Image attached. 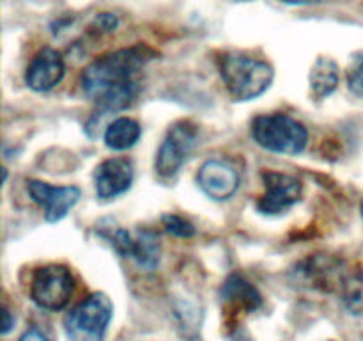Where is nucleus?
Listing matches in <instances>:
<instances>
[{"label": "nucleus", "mask_w": 363, "mask_h": 341, "mask_svg": "<svg viewBox=\"0 0 363 341\" xmlns=\"http://www.w3.org/2000/svg\"><path fill=\"white\" fill-rule=\"evenodd\" d=\"M151 53L144 46L117 50L99 57L82 73V89L103 110H123L140 91L138 77Z\"/></svg>", "instance_id": "1"}, {"label": "nucleus", "mask_w": 363, "mask_h": 341, "mask_svg": "<svg viewBox=\"0 0 363 341\" xmlns=\"http://www.w3.org/2000/svg\"><path fill=\"white\" fill-rule=\"evenodd\" d=\"M220 75L236 102H250L272 87L275 73L266 60L241 53H227L220 59Z\"/></svg>", "instance_id": "2"}, {"label": "nucleus", "mask_w": 363, "mask_h": 341, "mask_svg": "<svg viewBox=\"0 0 363 341\" xmlns=\"http://www.w3.org/2000/svg\"><path fill=\"white\" fill-rule=\"evenodd\" d=\"M252 137L262 149L279 155H300L308 141V131L287 114L259 116L252 123Z\"/></svg>", "instance_id": "3"}, {"label": "nucleus", "mask_w": 363, "mask_h": 341, "mask_svg": "<svg viewBox=\"0 0 363 341\" xmlns=\"http://www.w3.org/2000/svg\"><path fill=\"white\" fill-rule=\"evenodd\" d=\"M112 316L113 304L110 297L96 291L67 313L64 329L69 341H105Z\"/></svg>", "instance_id": "4"}, {"label": "nucleus", "mask_w": 363, "mask_h": 341, "mask_svg": "<svg viewBox=\"0 0 363 341\" xmlns=\"http://www.w3.org/2000/svg\"><path fill=\"white\" fill-rule=\"evenodd\" d=\"M74 281L62 265H46L34 272L30 281V298L46 311H60L73 295Z\"/></svg>", "instance_id": "5"}, {"label": "nucleus", "mask_w": 363, "mask_h": 341, "mask_svg": "<svg viewBox=\"0 0 363 341\" xmlns=\"http://www.w3.org/2000/svg\"><path fill=\"white\" fill-rule=\"evenodd\" d=\"M350 265L333 256L318 254L303 259L293 270L294 283L325 293H340Z\"/></svg>", "instance_id": "6"}, {"label": "nucleus", "mask_w": 363, "mask_h": 341, "mask_svg": "<svg viewBox=\"0 0 363 341\" xmlns=\"http://www.w3.org/2000/svg\"><path fill=\"white\" fill-rule=\"evenodd\" d=\"M199 130L190 121L172 124L156 153V173L162 178L176 176L197 146Z\"/></svg>", "instance_id": "7"}, {"label": "nucleus", "mask_w": 363, "mask_h": 341, "mask_svg": "<svg viewBox=\"0 0 363 341\" xmlns=\"http://www.w3.org/2000/svg\"><path fill=\"white\" fill-rule=\"evenodd\" d=\"M264 194L257 201V210L262 215H280L296 205L301 197V181L291 174L279 170L262 173Z\"/></svg>", "instance_id": "8"}, {"label": "nucleus", "mask_w": 363, "mask_h": 341, "mask_svg": "<svg viewBox=\"0 0 363 341\" xmlns=\"http://www.w3.org/2000/svg\"><path fill=\"white\" fill-rule=\"evenodd\" d=\"M27 190L34 202L45 208V219L48 222L62 220L82 195L78 187H53L38 180L27 181Z\"/></svg>", "instance_id": "9"}, {"label": "nucleus", "mask_w": 363, "mask_h": 341, "mask_svg": "<svg viewBox=\"0 0 363 341\" xmlns=\"http://www.w3.org/2000/svg\"><path fill=\"white\" fill-rule=\"evenodd\" d=\"M197 183L208 197L215 201H227L240 187V173L225 160L211 158L199 169Z\"/></svg>", "instance_id": "10"}, {"label": "nucleus", "mask_w": 363, "mask_h": 341, "mask_svg": "<svg viewBox=\"0 0 363 341\" xmlns=\"http://www.w3.org/2000/svg\"><path fill=\"white\" fill-rule=\"evenodd\" d=\"M66 64L62 55L53 48H43L34 55L25 71V84L35 92L52 91L64 78Z\"/></svg>", "instance_id": "11"}, {"label": "nucleus", "mask_w": 363, "mask_h": 341, "mask_svg": "<svg viewBox=\"0 0 363 341\" xmlns=\"http://www.w3.org/2000/svg\"><path fill=\"white\" fill-rule=\"evenodd\" d=\"M133 163L131 160L116 156L96 167L94 185L99 199H112L124 194L133 183Z\"/></svg>", "instance_id": "12"}, {"label": "nucleus", "mask_w": 363, "mask_h": 341, "mask_svg": "<svg viewBox=\"0 0 363 341\" xmlns=\"http://www.w3.org/2000/svg\"><path fill=\"white\" fill-rule=\"evenodd\" d=\"M225 313H254L261 308L262 297L257 288L248 283L245 277L233 274L229 279L223 283L222 291H220Z\"/></svg>", "instance_id": "13"}, {"label": "nucleus", "mask_w": 363, "mask_h": 341, "mask_svg": "<svg viewBox=\"0 0 363 341\" xmlns=\"http://www.w3.org/2000/svg\"><path fill=\"white\" fill-rule=\"evenodd\" d=\"M142 135V128L138 121L131 119V117H117L116 121L106 126L103 141H105L106 148L113 149V151H124V149L133 148L138 142Z\"/></svg>", "instance_id": "14"}, {"label": "nucleus", "mask_w": 363, "mask_h": 341, "mask_svg": "<svg viewBox=\"0 0 363 341\" xmlns=\"http://www.w3.org/2000/svg\"><path fill=\"white\" fill-rule=\"evenodd\" d=\"M308 82H311L312 96L315 99L328 98L339 85V67L328 57H319L312 66Z\"/></svg>", "instance_id": "15"}, {"label": "nucleus", "mask_w": 363, "mask_h": 341, "mask_svg": "<svg viewBox=\"0 0 363 341\" xmlns=\"http://www.w3.org/2000/svg\"><path fill=\"white\" fill-rule=\"evenodd\" d=\"M128 258L135 259L142 269L155 270L158 266L160 258H162V247H160L158 237L151 231L135 233Z\"/></svg>", "instance_id": "16"}, {"label": "nucleus", "mask_w": 363, "mask_h": 341, "mask_svg": "<svg viewBox=\"0 0 363 341\" xmlns=\"http://www.w3.org/2000/svg\"><path fill=\"white\" fill-rule=\"evenodd\" d=\"M340 298L350 311L362 315L363 313V270L350 266L346 281L340 290Z\"/></svg>", "instance_id": "17"}, {"label": "nucleus", "mask_w": 363, "mask_h": 341, "mask_svg": "<svg viewBox=\"0 0 363 341\" xmlns=\"http://www.w3.org/2000/svg\"><path fill=\"white\" fill-rule=\"evenodd\" d=\"M163 227L167 229V233L174 234L177 238H191L195 234L194 224L188 222L186 219L179 215H174V213H165L162 217Z\"/></svg>", "instance_id": "18"}, {"label": "nucleus", "mask_w": 363, "mask_h": 341, "mask_svg": "<svg viewBox=\"0 0 363 341\" xmlns=\"http://www.w3.org/2000/svg\"><path fill=\"white\" fill-rule=\"evenodd\" d=\"M347 85L353 94L363 98V55H357L353 59V64L347 71Z\"/></svg>", "instance_id": "19"}, {"label": "nucleus", "mask_w": 363, "mask_h": 341, "mask_svg": "<svg viewBox=\"0 0 363 341\" xmlns=\"http://www.w3.org/2000/svg\"><path fill=\"white\" fill-rule=\"evenodd\" d=\"M117 23H119V21H117V18L113 16V14H110V13L99 14V16L96 18V21H94V25L98 27V31H101V32L116 31Z\"/></svg>", "instance_id": "20"}, {"label": "nucleus", "mask_w": 363, "mask_h": 341, "mask_svg": "<svg viewBox=\"0 0 363 341\" xmlns=\"http://www.w3.org/2000/svg\"><path fill=\"white\" fill-rule=\"evenodd\" d=\"M2 318H4V322H2V334H4V336H6V334H9L11 329H13V327H14V318H13V315H11L9 309L6 308V305H4V309H2Z\"/></svg>", "instance_id": "21"}, {"label": "nucleus", "mask_w": 363, "mask_h": 341, "mask_svg": "<svg viewBox=\"0 0 363 341\" xmlns=\"http://www.w3.org/2000/svg\"><path fill=\"white\" fill-rule=\"evenodd\" d=\"M20 341H48V337L38 329H28L27 332H23V336L20 337Z\"/></svg>", "instance_id": "22"}, {"label": "nucleus", "mask_w": 363, "mask_h": 341, "mask_svg": "<svg viewBox=\"0 0 363 341\" xmlns=\"http://www.w3.org/2000/svg\"><path fill=\"white\" fill-rule=\"evenodd\" d=\"M286 4H293V6H307V4H321L326 0H282Z\"/></svg>", "instance_id": "23"}, {"label": "nucleus", "mask_w": 363, "mask_h": 341, "mask_svg": "<svg viewBox=\"0 0 363 341\" xmlns=\"http://www.w3.org/2000/svg\"><path fill=\"white\" fill-rule=\"evenodd\" d=\"M362 217H363V202H362Z\"/></svg>", "instance_id": "24"}, {"label": "nucleus", "mask_w": 363, "mask_h": 341, "mask_svg": "<svg viewBox=\"0 0 363 341\" xmlns=\"http://www.w3.org/2000/svg\"><path fill=\"white\" fill-rule=\"evenodd\" d=\"M328 341H332V340H328Z\"/></svg>", "instance_id": "25"}]
</instances>
